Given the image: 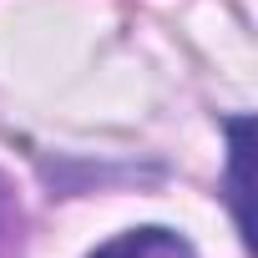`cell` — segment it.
Instances as JSON below:
<instances>
[{"label":"cell","mask_w":258,"mask_h":258,"mask_svg":"<svg viewBox=\"0 0 258 258\" xmlns=\"http://www.w3.org/2000/svg\"><path fill=\"white\" fill-rule=\"evenodd\" d=\"M91 258H198V253L172 228H132V233H116L111 243H101Z\"/></svg>","instance_id":"cell-1"},{"label":"cell","mask_w":258,"mask_h":258,"mask_svg":"<svg viewBox=\"0 0 258 258\" xmlns=\"http://www.w3.org/2000/svg\"><path fill=\"white\" fill-rule=\"evenodd\" d=\"M243 157H248V116L233 121V167H228V187H233V213H238V228H248V208H243Z\"/></svg>","instance_id":"cell-2"}]
</instances>
